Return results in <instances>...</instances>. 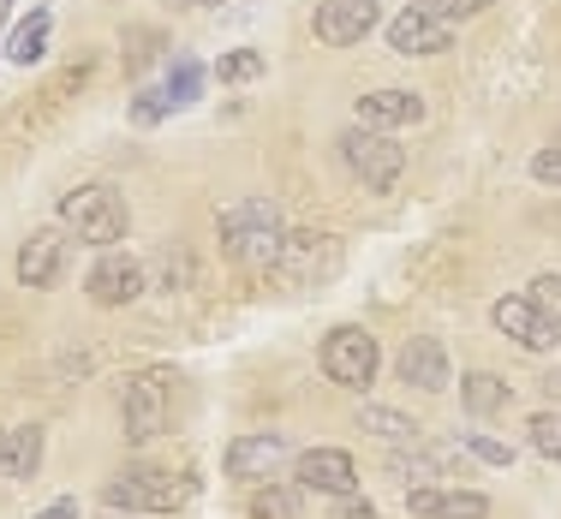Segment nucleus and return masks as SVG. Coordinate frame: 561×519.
<instances>
[{
	"label": "nucleus",
	"instance_id": "2f4dec72",
	"mask_svg": "<svg viewBox=\"0 0 561 519\" xmlns=\"http://www.w3.org/2000/svg\"><path fill=\"white\" fill-rule=\"evenodd\" d=\"M531 180H543V185H556V192H561V143H550V150L531 155Z\"/></svg>",
	"mask_w": 561,
	"mask_h": 519
},
{
	"label": "nucleus",
	"instance_id": "9b49d317",
	"mask_svg": "<svg viewBox=\"0 0 561 519\" xmlns=\"http://www.w3.org/2000/svg\"><path fill=\"white\" fill-rule=\"evenodd\" d=\"M293 477H299V489H317V496H335V501L358 489V465L346 448H305L293 460Z\"/></svg>",
	"mask_w": 561,
	"mask_h": 519
},
{
	"label": "nucleus",
	"instance_id": "4468645a",
	"mask_svg": "<svg viewBox=\"0 0 561 519\" xmlns=\"http://www.w3.org/2000/svg\"><path fill=\"white\" fill-rule=\"evenodd\" d=\"M448 43H454V24H443L436 12H424L419 0L389 19V48H394V55H407V60L412 55H443Z\"/></svg>",
	"mask_w": 561,
	"mask_h": 519
},
{
	"label": "nucleus",
	"instance_id": "f8f14e48",
	"mask_svg": "<svg viewBox=\"0 0 561 519\" xmlns=\"http://www.w3.org/2000/svg\"><path fill=\"white\" fill-rule=\"evenodd\" d=\"M377 19H382L377 0H317V43L353 48L377 31Z\"/></svg>",
	"mask_w": 561,
	"mask_h": 519
},
{
	"label": "nucleus",
	"instance_id": "b1692460",
	"mask_svg": "<svg viewBox=\"0 0 561 519\" xmlns=\"http://www.w3.org/2000/svg\"><path fill=\"white\" fill-rule=\"evenodd\" d=\"M263 72H270V60H263L257 48H233V55L216 60V78H221V84H251V78H263Z\"/></svg>",
	"mask_w": 561,
	"mask_h": 519
},
{
	"label": "nucleus",
	"instance_id": "412c9836",
	"mask_svg": "<svg viewBox=\"0 0 561 519\" xmlns=\"http://www.w3.org/2000/svg\"><path fill=\"white\" fill-rule=\"evenodd\" d=\"M48 36H55V12L36 7L31 19H24L19 31L7 36V60H12V66H36V60L48 55Z\"/></svg>",
	"mask_w": 561,
	"mask_h": 519
},
{
	"label": "nucleus",
	"instance_id": "72a5a7b5",
	"mask_svg": "<svg viewBox=\"0 0 561 519\" xmlns=\"http://www.w3.org/2000/svg\"><path fill=\"white\" fill-rule=\"evenodd\" d=\"M335 519H377V508L370 501H353V496H341V514Z\"/></svg>",
	"mask_w": 561,
	"mask_h": 519
},
{
	"label": "nucleus",
	"instance_id": "39448f33",
	"mask_svg": "<svg viewBox=\"0 0 561 519\" xmlns=\"http://www.w3.org/2000/svg\"><path fill=\"white\" fill-rule=\"evenodd\" d=\"M377 370H382V346H377L370 328L341 323V328H329V335H323V377L335 382V389L365 394L370 382H377Z\"/></svg>",
	"mask_w": 561,
	"mask_h": 519
},
{
	"label": "nucleus",
	"instance_id": "f03ea898",
	"mask_svg": "<svg viewBox=\"0 0 561 519\" xmlns=\"http://www.w3.org/2000/svg\"><path fill=\"white\" fill-rule=\"evenodd\" d=\"M60 228L78 239V245H96V251H114L119 239L131 233V209L114 185H72L60 197Z\"/></svg>",
	"mask_w": 561,
	"mask_h": 519
},
{
	"label": "nucleus",
	"instance_id": "cd10ccee",
	"mask_svg": "<svg viewBox=\"0 0 561 519\" xmlns=\"http://www.w3.org/2000/svg\"><path fill=\"white\" fill-rule=\"evenodd\" d=\"M460 448H466V454H478V460H490V465H514V448L496 442V436H484V430H466Z\"/></svg>",
	"mask_w": 561,
	"mask_h": 519
},
{
	"label": "nucleus",
	"instance_id": "c9c22d12",
	"mask_svg": "<svg viewBox=\"0 0 561 519\" xmlns=\"http://www.w3.org/2000/svg\"><path fill=\"white\" fill-rule=\"evenodd\" d=\"M102 519H156V514H114V508H108V514H102Z\"/></svg>",
	"mask_w": 561,
	"mask_h": 519
},
{
	"label": "nucleus",
	"instance_id": "dca6fc26",
	"mask_svg": "<svg viewBox=\"0 0 561 519\" xmlns=\"http://www.w3.org/2000/svg\"><path fill=\"white\" fill-rule=\"evenodd\" d=\"M407 508L419 514V519H484L490 514V496L460 489V484H412L407 489Z\"/></svg>",
	"mask_w": 561,
	"mask_h": 519
},
{
	"label": "nucleus",
	"instance_id": "a211bd4d",
	"mask_svg": "<svg viewBox=\"0 0 561 519\" xmlns=\"http://www.w3.org/2000/svg\"><path fill=\"white\" fill-rule=\"evenodd\" d=\"M454 460H460V448H454V442H436V448L412 442V454H394L389 472L400 477V484H412V477H419V484H431V477H454Z\"/></svg>",
	"mask_w": 561,
	"mask_h": 519
},
{
	"label": "nucleus",
	"instance_id": "0eeeda50",
	"mask_svg": "<svg viewBox=\"0 0 561 519\" xmlns=\"http://www.w3.org/2000/svg\"><path fill=\"white\" fill-rule=\"evenodd\" d=\"M275 275L293 281V287H317V281H329V275H341V239L317 233V228H287Z\"/></svg>",
	"mask_w": 561,
	"mask_h": 519
},
{
	"label": "nucleus",
	"instance_id": "2eb2a0df",
	"mask_svg": "<svg viewBox=\"0 0 561 519\" xmlns=\"http://www.w3.org/2000/svg\"><path fill=\"white\" fill-rule=\"evenodd\" d=\"M280 460H287V436L280 430L239 436V442L227 448V477H239V484H263V477L280 472Z\"/></svg>",
	"mask_w": 561,
	"mask_h": 519
},
{
	"label": "nucleus",
	"instance_id": "58836bf2",
	"mask_svg": "<svg viewBox=\"0 0 561 519\" xmlns=\"http://www.w3.org/2000/svg\"><path fill=\"white\" fill-rule=\"evenodd\" d=\"M0 60H7V55H0Z\"/></svg>",
	"mask_w": 561,
	"mask_h": 519
},
{
	"label": "nucleus",
	"instance_id": "a878e982",
	"mask_svg": "<svg viewBox=\"0 0 561 519\" xmlns=\"http://www.w3.org/2000/svg\"><path fill=\"white\" fill-rule=\"evenodd\" d=\"M526 430H531V448H538L543 460H561V412H538Z\"/></svg>",
	"mask_w": 561,
	"mask_h": 519
},
{
	"label": "nucleus",
	"instance_id": "393cba45",
	"mask_svg": "<svg viewBox=\"0 0 561 519\" xmlns=\"http://www.w3.org/2000/svg\"><path fill=\"white\" fill-rule=\"evenodd\" d=\"M251 519H299V489H263L251 501Z\"/></svg>",
	"mask_w": 561,
	"mask_h": 519
},
{
	"label": "nucleus",
	"instance_id": "e433bc0d",
	"mask_svg": "<svg viewBox=\"0 0 561 519\" xmlns=\"http://www.w3.org/2000/svg\"><path fill=\"white\" fill-rule=\"evenodd\" d=\"M185 7H197V12H204V7H221V0H185Z\"/></svg>",
	"mask_w": 561,
	"mask_h": 519
},
{
	"label": "nucleus",
	"instance_id": "ddd939ff",
	"mask_svg": "<svg viewBox=\"0 0 561 519\" xmlns=\"http://www.w3.org/2000/svg\"><path fill=\"white\" fill-rule=\"evenodd\" d=\"M394 370H400V382H407V389H424V394H443L448 382H454L448 346L436 341V335H412V341L394 353Z\"/></svg>",
	"mask_w": 561,
	"mask_h": 519
},
{
	"label": "nucleus",
	"instance_id": "1a4fd4ad",
	"mask_svg": "<svg viewBox=\"0 0 561 519\" xmlns=\"http://www.w3.org/2000/svg\"><path fill=\"white\" fill-rule=\"evenodd\" d=\"M490 316H496V328L514 346H526V353H550V346L561 341V328L543 316V304L531 299V292H507V299L490 304Z\"/></svg>",
	"mask_w": 561,
	"mask_h": 519
},
{
	"label": "nucleus",
	"instance_id": "473e14b6",
	"mask_svg": "<svg viewBox=\"0 0 561 519\" xmlns=\"http://www.w3.org/2000/svg\"><path fill=\"white\" fill-rule=\"evenodd\" d=\"M162 275H168V292L173 287H192V257H185V251H162Z\"/></svg>",
	"mask_w": 561,
	"mask_h": 519
},
{
	"label": "nucleus",
	"instance_id": "423d86ee",
	"mask_svg": "<svg viewBox=\"0 0 561 519\" xmlns=\"http://www.w3.org/2000/svg\"><path fill=\"white\" fill-rule=\"evenodd\" d=\"M119 424H126V442L138 448L168 430V370H131L119 389Z\"/></svg>",
	"mask_w": 561,
	"mask_h": 519
},
{
	"label": "nucleus",
	"instance_id": "6e6552de",
	"mask_svg": "<svg viewBox=\"0 0 561 519\" xmlns=\"http://www.w3.org/2000/svg\"><path fill=\"white\" fill-rule=\"evenodd\" d=\"M144 287H150V275H144V263L131 257V251H102V257L90 263V275H84L90 304H102V311L144 299Z\"/></svg>",
	"mask_w": 561,
	"mask_h": 519
},
{
	"label": "nucleus",
	"instance_id": "9d476101",
	"mask_svg": "<svg viewBox=\"0 0 561 519\" xmlns=\"http://www.w3.org/2000/svg\"><path fill=\"white\" fill-rule=\"evenodd\" d=\"M66 263H72V239L60 228H36L31 239L19 245V257H12V275H19V287H55L66 275Z\"/></svg>",
	"mask_w": 561,
	"mask_h": 519
},
{
	"label": "nucleus",
	"instance_id": "c85d7f7f",
	"mask_svg": "<svg viewBox=\"0 0 561 519\" xmlns=\"http://www.w3.org/2000/svg\"><path fill=\"white\" fill-rule=\"evenodd\" d=\"M162 114H173L168 90H138V96H131V119H138V126H156Z\"/></svg>",
	"mask_w": 561,
	"mask_h": 519
},
{
	"label": "nucleus",
	"instance_id": "4c0bfd02",
	"mask_svg": "<svg viewBox=\"0 0 561 519\" xmlns=\"http://www.w3.org/2000/svg\"><path fill=\"white\" fill-rule=\"evenodd\" d=\"M7 12H12V0H0V24H7Z\"/></svg>",
	"mask_w": 561,
	"mask_h": 519
},
{
	"label": "nucleus",
	"instance_id": "aec40b11",
	"mask_svg": "<svg viewBox=\"0 0 561 519\" xmlns=\"http://www.w3.org/2000/svg\"><path fill=\"white\" fill-rule=\"evenodd\" d=\"M460 401L472 418H490V412H502L507 401H514V382H502L496 370H466L460 377Z\"/></svg>",
	"mask_w": 561,
	"mask_h": 519
},
{
	"label": "nucleus",
	"instance_id": "7ed1b4c3",
	"mask_svg": "<svg viewBox=\"0 0 561 519\" xmlns=\"http://www.w3.org/2000/svg\"><path fill=\"white\" fill-rule=\"evenodd\" d=\"M102 501L114 514H180L192 501V477H173V472H156V465H131V472H114L102 484Z\"/></svg>",
	"mask_w": 561,
	"mask_h": 519
},
{
	"label": "nucleus",
	"instance_id": "bb28decb",
	"mask_svg": "<svg viewBox=\"0 0 561 519\" xmlns=\"http://www.w3.org/2000/svg\"><path fill=\"white\" fill-rule=\"evenodd\" d=\"M424 12H436L443 24H466V19H478V12H490L496 0H419Z\"/></svg>",
	"mask_w": 561,
	"mask_h": 519
},
{
	"label": "nucleus",
	"instance_id": "4be33fe9",
	"mask_svg": "<svg viewBox=\"0 0 561 519\" xmlns=\"http://www.w3.org/2000/svg\"><path fill=\"white\" fill-rule=\"evenodd\" d=\"M358 430L382 436V442H394V448H412L424 436V424L407 418V412H389V406H365V412H358Z\"/></svg>",
	"mask_w": 561,
	"mask_h": 519
},
{
	"label": "nucleus",
	"instance_id": "7c9ffc66",
	"mask_svg": "<svg viewBox=\"0 0 561 519\" xmlns=\"http://www.w3.org/2000/svg\"><path fill=\"white\" fill-rule=\"evenodd\" d=\"M156 43H162L156 31H131L126 36V66H131V72H144V66L156 60Z\"/></svg>",
	"mask_w": 561,
	"mask_h": 519
},
{
	"label": "nucleus",
	"instance_id": "6ab92c4d",
	"mask_svg": "<svg viewBox=\"0 0 561 519\" xmlns=\"http://www.w3.org/2000/svg\"><path fill=\"white\" fill-rule=\"evenodd\" d=\"M43 465V430L19 424V430H0V477H36Z\"/></svg>",
	"mask_w": 561,
	"mask_h": 519
},
{
	"label": "nucleus",
	"instance_id": "20e7f679",
	"mask_svg": "<svg viewBox=\"0 0 561 519\" xmlns=\"http://www.w3.org/2000/svg\"><path fill=\"white\" fill-rule=\"evenodd\" d=\"M335 150H341V168L353 173L365 192H394V180L407 173V150H400V143H389V131L358 126V119L335 138Z\"/></svg>",
	"mask_w": 561,
	"mask_h": 519
},
{
	"label": "nucleus",
	"instance_id": "5701e85b",
	"mask_svg": "<svg viewBox=\"0 0 561 519\" xmlns=\"http://www.w3.org/2000/svg\"><path fill=\"white\" fill-rule=\"evenodd\" d=\"M168 102H173V108H192V102H197V90H204V66H197L192 55H180V60H173L168 66Z\"/></svg>",
	"mask_w": 561,
	"mask_h": 519
},
{
	"label": "nucleus",
	"instance_id": "f704fd0d",
	"mask_svg": "<svg viewBox=\"0 0 561 519\" xmlns=\"http://www.w3.org/2000/svg\"><path fill=\"white\" fill-rule=\"evenodd\" d=\"M36 519H78V501H72V496H60V501H48V508L36 514Z\"/></svg>",
	"mask_w": 561,
	"mask_h": 519
},
{
	"label": "nucleus",
	"instance_id": "c756f323",
	"mask_svg": "<svg viewBox=\"0 0 561 519\" xmlns=\"http://www.w3.org/2000/svg\"><path fill=\"white\" fill-rule=\"evenodd\" d=\"M531 299H538L543 316L561 328V275H538V281H531Z\"/></svg>",
	"mask_w": 561,
	"mask_h": 519
},
{
	"label": "nucleus",
	"instance_id": "f257e3e1",
	"mask_svg": "<svg viewBox=\"0 0 561 519\" xmlns=\"http://www.w3.org/2000/svg\"><path fill=\"white\" fill-rule=\"evenodd\" d=\"M216 239H221V257L245 275H263L280 263V245H287V221L270 197H245V204H227L216 216Z\"/></svg>",
	"mask_w": 561,
	"mask_h": 519
},
{
	"label": "nucleus",
	"instance_id": "f3484780",
	"mask_svg": "<svg viewBox=\"0 0 561 519\" xmlns=\"http://www.w3.org/2000/svg\"><path fill=\"white\" fill-rule=\"evenodd\" d=\"M358 126H377V131H400V126H419L424 119V96L419 90H370L358 96Z\"/></svg>",
	"mask_w": 561,
	"mask_h": 519
}]
</instances>
